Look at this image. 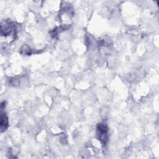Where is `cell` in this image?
<instances>
[{"label":"cell","mask_w":159,"mask_h":159,"mask_svg":"<svg viewBox=\"0 0 159 159\" xmlns=\"http://www.w3.org/2000/svg\"><path fill=\"white\" fill-rule=\"evenodd\" d=\"M96 136L102 145L105 146L108 140V128L106 124L103 123L98 124L96 128Z\"/></svg>","instance_id":"cell-1"},{"label":"cell","mask_w":159,"mask_h":159,"mask_svg":"<svg viewBox=\"0 0 159 159\" xmlns=\"http://www.w3.org/2000/svg\"><path fill=\"white\" fill-rule=\"evenodd\" d=\"M16 31V26L13 23L6 21L2 23L1 26V34L2 36L7 37L11 34L14 35Z\"/></svg>","instance_id":"cell-2"},{"label":"cell","mask_w":159,"mask_h":159,"mask_svg":"<svg viewBox=\"0 0 159 159\" xmlns=\"http://www.w3.org/2000/svg\"><path fill=\"white\" fill-rule=\"evenodd\" d=\"M8 127V119L5 113H1L0 116V129L1 132L5 131Z\"/></svg>","instance_id":"cell-3"},{"label":"cell","mask_w":159,"mask_h":159,"mask_svg":"<svg viewBox=\"0 0 159 159\" xmlns=\"http://www.w3.org/2000/svg\"><path fill=\"white\" fill-rule=\"evenodd\" d=\"M31 50L27 45H24L21 49V53L23 54H25V55H29L31 53Z\"/></svg>","instance_id":"cell-4"},{"label":"cell","mask_w":159,"mask_h":159,"mask_svg":"<svg viewBox=\"0 0 159 159\" xmlns=\"http://www.w3.org/2000/svg\"><path fill=\"white\" fill-rule=\"evenodd\" d=\"M11 84L13 86H16L19 85V81L17 79H13L12 80V81L11 82Z\"/></svg>","instance_id":"cell-5"},{"label":"cell","mask_w":159,"mask_h":159,"mask_svg":"<svg viewBox=\"0 0 159 159\" xmlns=\"http://www.w3.org/2000/svg\"><path fill=\"white\" fill-rule=\"evenodd\" d=\"M5 106H6V102H2L1 104V111L5 109Z\"/></svg>","instance_id":"cell-6"}]
</instances>
